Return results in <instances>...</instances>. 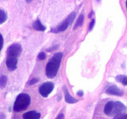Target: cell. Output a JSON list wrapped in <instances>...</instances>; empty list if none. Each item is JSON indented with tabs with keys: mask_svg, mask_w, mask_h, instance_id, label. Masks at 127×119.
I'll return each instance as SVG.
<instances>
[{
	"mask_svg": "<svg viewBox=\"0 0 127 119\" xmlns=\"http://www.w3.org/2000/svg\"><path fill=\"white\" fill-rule=\"evenodd\" d=\"M2 46H3V38H2V35L0 33V52L2 50Z\"/></svg>",
	"mask_w": 127,
	"mask_h": 119,
	"instance_id": "cell-19",
	"label": "cell"
},
{
	"mask_svg": "<svg viewBox=\"0 0 127 119\" xmlns=\"http://www.w3.org/2000/svg\"><path fill=\"white\" fill-rule=\"evenodd\" d=\"M7 19V14L2 9H0V24H2L6 21Z\"/></svg>",
	"mask_w": 127,
	"mask_h": 119,
	"instance_id": "cell-14",
	"label": "cell"
},
{
	"mask_svg": "<svg viewBox=\"0 0 127 119\" xmlns=\"http://www.w3.org/2000/svg\"><path fill=\"white\" fill-rule=\"evenodd\" d=\"M117 81L122 83L124 85L127 86V76L125 75H118L115 77Z\"/></svg>",
	"mask_w": 127,
	"mask_h": 119,
	"instance_id": "cell-12",
	"label": "cell"
},
{
	"mask_svg": "<svg viewBox=\"0 0 127 119\" xmlns=\"http://www.w3.org/2000/svg\"><path fill=\"white\" fill-rule=\"evenodd\" d=\"M127 107L119 101H109L104 107V113L109 116H116L124 114L127 111Z\"/></svg>",
	"mask_w": 127,
	"mask_h": 119,
	"instance_id": "cell-2",
	"label": "cell"
},
{
	"mask_svg": "<svg viewBox=\"0 0 127 119\" xmlns=\"http://www.w3.org/2000/svg\"><path fill=\"white\" fill-rule=\"evenodd\" d=\"M38 58L40 60H43L46 58V55L45 53H43V52H40V53L38 54Z\"/></svg>",
	"mask_w": 127,
	"mask_h": 119,
	"instance_id": "cell-16",
	"label": "cell"
},
{
	"mask_svg": "<svg viewBox=\"0 0 127 119\" xmlns=\"http://www.w3.org/2000/svg\"><path fill=\"white\" fill-rule=\"evenodd\" d=\"M6 66L9 71H14L17 68V58L7 57L6 58Z\"/></svg>",
	"mask_w": 127,
	"mask_h": 119,
	"instance_id": "cell-8",
	"label": "cell"
},
{
	"mask_svg": "<svg viewBox=\"0 0 127 119\" xmlns=\"http://www.w3.org/2000/svg\"><path fill=\"white\" fill-rule=\"evenodd\" d=\"M26 1H27V2H28V3H29V2H32V0H26Z\"/></svg>",
	"mask_w": 127,
	"mask_h": 119,
	"instance_id": "cell-24",
	"label": "cell"
},
{
	"mask_svg": "<svg viewBox=\"0 0 127 119\" xmlns=\"http://www.w3.org/2000/svg\"><path fill=\"white\" fill-rule=\"evenodd\" d=\"M21 52H22V47L21 45L17 43L12 44L7 49V57L17 58L21 55Z\"/></svg>",
	"mask_w": 127,
	"mask_h": 119,
	"instance_id": "cell-6",
	"label": "cell"
},
{
	"mask_svg": "<svg viewBox=\"0 0 127 119\" xmlns=\"http://www.w3.org/2000/svg\"><path fill=\"white\" fill-rule=\"evenodd\" d=\"M115 119H127V114H125V113L122 114H120V115H116V116L114 117Z\"/></svg>",
	"mask_w": 127,
	"mask_h": 119,
	"instance_id": "cell-17",
	"label": "cell"
},
{
	"mask_svg": "<svg viewBox=\"0 0 127 119\" xmlns=\"http://www.w3.org/2000/svg\"><path fill=\"white\" fill-rule=\"evenodd\" d=\"M93 14H94V12H93V11H91V12L90 13H89V16H88V17H89V18H90V17H91L92 16H93Z\"/></svg>",
	"mask_w": 127,
	"mask_h": 119,
	"instance_id": "cell-23",
	"label": "cell"
},
{
	"mask_svg": "<svg viewBox=\"0 0 127 119\" xmlns=\"http://www.w3.org/2000/svg\"><path fill=\"white\" fill-rule=\"evenodd\" d=\"M94 24H95V19H93L89 26V31H91L92 29H93V27H94Z\"/></svg>",
	"mask_w": 127,
	"mask_h": 119,
	"instance_id": "cell-18",
	"label": "cell"
},
{
	"mask_svg": "<svg viewBox=\"0 0 127 119\" xmlns=\"http://www.w3.org/2000/svg\"><path fill=\"white\" fill-rule=\"evenodd\" d=\"M7 78L5 75H2L0 76V87L1 88H4L7 84Z\"/></svg>",
	"mask_w": 127,
	"mask_h": 119,
	"instance_id": "cell-15",
	"label": "cell"
},
{
	"mask_svg": "<svg viewBox=\"0 0 127 119\" xmlns=\"http://www.w3.org/2000/svg\"><path fill=\"white\" fill-rule=\"evenodd\" d=\"M84 15L83 14H81L79 16L78 20L76 21V22L75 25H74V29H76L78 27H81V26L83 25V22H84Z\"/></svg>",
	"mask_w": 127,
	"mask_h": 119,
	"instance_id": "cell-13",
	"label": "cell"
},
{
	"mask_svg": "<svg viewBox=\"0 0 127 119\" xmlns=\"http://www.w3.org/2000/svg\"><path fill=\"white\" fill-rule=\"evenodd\" d=\"M76 14L75 12H71L59 26L55 27V28L52 29L51 32H53V33H60V32L65 31L73 22L76 17Z\"/></svg>",
	"mask_w": 127,
	"mask_h": 119,
	"instance_id": "cell-4",
	"label": "cell"
},
{
	"mask_svg": "<svg viewBox=\"0 0 127 119\" xmlns=\"http://www.w3.org/2000/svg\"><path fill=\"white\" fill-rule=\"evenodd\" d=\"M97 1H100V0H97Z\"/></svg>",
	"mask_w": 127,
	"mask_h": 119,
	"instance_id": "cell-26",
	"label": "cell"
},
{
	"mask_svg": "<svg viewBox=\"0 0 127 119\" xmlns=\"http://www.w3.org/2000/svg\"><path fill=\"white\" fill-rule=\"evenodd\" d=\"M64 115H63V114H59V115H58V117H57V119H64Z\"/></svg>",
	"mask_w": 127,
	"mask_h": 119,
	"instance_id": "cell-21",
	"label": "cell"
},
{
	"mask_svg": "<svg viewBox=\"0 0 127 119\" xmlns=\"http://www.w3.org/2000/svg\"><path fill=\"white\" fill-rule=\"evenodd\" d=\"M54 88V84L52 82H47L40 86L39 92L43 97H47L52 92Z\"/></svg>",
	"mask_w": 127,
	"mask_h": 119,
	"instance_id": "cell-5",
	"label": "cell"
},
{
	"mask_svg": "<svg viewBox=\"0 0 127 119\" xmlns=\"http://www.w3.org/2000/svg\"><path fill=\"white\" fill-rule=\"evenodd\" d=\"M77 94H78V95H79V96H82V95H83V90H79V91H78V92H77Z\"/></svg>",
	"mask_w": 127,
	"mask_h": 119,
	"instance_id": "cell-22",
	"label": "cell"
},
{
	"mask_svg": "<svg viewBox=\"0 0 127 119\" xmlns=\"http://www.w3.org/2000/svg\"><path fill=\"white\" fill-rule=\"evenodd\" d=\"M22 117L24 119H38L40 118V114L35 111H29L25 113Z\"/></svg>",
	"mask_w": 127,
	"mask_h": 119,
	"instance_id": "cell-9",
	"label": "cell"
},
{
	"mask_svg": "<svg viewBox=\"0 0 127 119\" xmlns=\"http://www.w3.org/2000/svg\"><path fill=\"white\" fill-rule=\"evenodd\" d=\"M38 81V79L37 78H34V79H32V80L30 82V85H33V84H35Z\"/></svg>",
	"mask_w": 127,
	"mask_h": 119,
	"instance_id": "cell-20",
	"label": "cell"
},
{
	"mask_svg": "<svg viewBox=\"0 0 127 119\" xmlns=\"http://www.w3.org/2000/svg\"><path fill=\"white\" fill-rule=\"evenodd\" d=\"M33 27L37 31H45L46 30V27L41 23L39 20H37L33 22Z\"/></svg>",
	"mask_w": 127,
	"mask_h": 119,
	"instance_id": "cell-11",
	"label": "cell"
},
{
	"mask_svg": "<svg viewBox=\"0 0 127 119\" xmlns=\"http://www.w3.org/2000/svg\"><path fill=\"white\" fill-rule=\"evenodd\" d=\"M64 96H65V100L66 102L69 103V104H74V103L77 102L78 101L76 99L73 97L71 95L69 94V92L67 90V88L65 86H64Z\"/></svg>",
	"mask_w": 127,
	"mask_h": 119,
	"instance_id": "cell-10",
	"label": "cell"
},
{
	"mask_svg": "<svg viewBox=\"0 0 127 119\" xmlns=\"http://www.w3.org/2000/svg\"><path fill=\"white\" fill-rule=\"evenodd\" d=\"M126 7H127V0L126 1Z\"/></svg>",
	"mask_w": 127,
	"mask_h": 119,
	"instance_id": "cell-25",
	"label": "cell"
},
{
	"mask_svg": "<svg viewBox=\"0 0 127 119\" xmlns=\"http://www.w3.org/2000/svg\"><path fill=\"white\" fill-rule=\"evenodd\" d=\"M105 92L109 95H114L117 96H122L124 94V92L122 89L114 84L109 85L105 89Z\"/></svg>",
	"mask_w": 127,
	"mask_h": 119,
	"instance_id": "cell-7",
	"label": "cell"
},
{
	"mask_svg": "<svg viewBox=\"0 0 127 119\" xmlns=\"http://www.w3.org/2000/svg\"><path fill=\"white\" fill-rule=\"evenodd\" d=\"M63 53H57L50 58L46 66V75L48 78H53L57 76L62 61Z\"/></svg>",
	"mask_w": 127,
	"mask_h": 119,
	"instance_id": "cell-1",
	"label": "cell"
},
{
	"mask_svg": "<svg viewBox=\"0 0 127 119\" xmlns=\"http://www.w3.org/2000/svg\"><path fill=\"white\" fill-rule=\"evenodd\" d=\"M31 102V97L27 94H21L17 97L14 104V110L21 112L27 109Z\"/></svg>",
	"mask_w": 127,
	"mask_h": 119,
	"instance_id": "cell-3",
	"label": "cell"
}]
</instances>
